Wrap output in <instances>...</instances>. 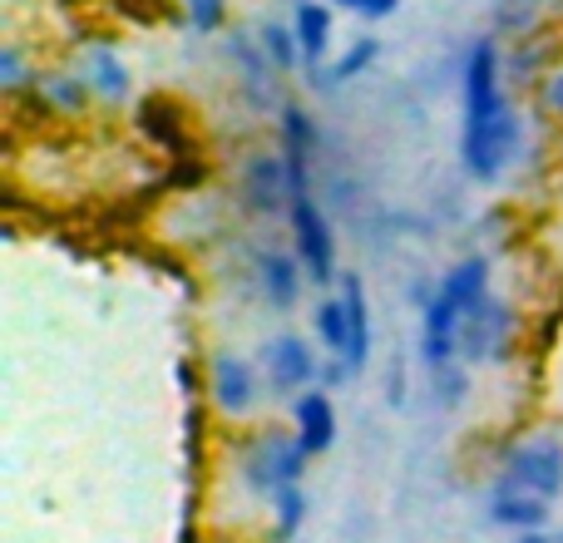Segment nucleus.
Masks as SVG:
<instances>
[{
    "instance_id": "obj_5",
    "label": "nucleus",
    "mask_w": 563,
    "mask_h": 543,
    "mask_svg": "<svg viewBox=\"0 0 563 543\" xmlns=\"http://www.w3.org/2000/svg\"><path fill=\"white\" fill-rule=\"evenodd\" d=\"M287 228H291V253L301 257L307 277L317 281V287H336V281H341L336 233H331V223H327V213H321L317 193H297V198H291Z\"/></svg>"
},
{
    "instance_id": "obj_17",
    "label": "nucleus",
    "mask_w": 563,
    "mask_h": 543,
    "mask_svg": "<svg viewBox=\"0 0 563 543\" xmlns=\"http://www.w3.org/2000/svg\"><path fill=\"white\" fill-rule=\"evenodd\" d=\"M291 30H297V45H301V65L321 69L331 65V5H321V0H307V5L291 10Z\"/></svg>"
},
{
    "instance_id": "obj_11",
    "label": "nucleus",
    "mask_w": 563,
    "mask_h": 543,
    "mask_svg": "<svg viewBox=\"0 0 563 543\" xmlns=\"http://www.w3.org/2000/svg\"><path fill=\"white\" fill-rule=\"evenodd\" d=\"M75 69H79V79L89 85L95 104L119 109V104H129V95H134L129 65H124V55H119L114 45H85L79 49V59H75Z\"/></svg>"
},
{
    "instance_id": "obj_10",
    "label": "nucleus",
    "mask_w": 563,
    "mask_h": 543,
    "mask_svg": "<svg viewBox=\"0 0 563 543\" xmlns=\"http://www.w3.org/2000/svg\"><path fill=\"white\" fill-rule=\"evenodd\" d=\"M228 59H233V69H238V95L257 109H273L282 75L273 69V59H267L257 30H233V35H228Z\"/></svg>"
},
{
    "instance_id": "obj_3",
    "label": "nucleus",
    "mask_w": 563,
    "mask_h": 543,
    "mask_svg": "<svg viewBox=\"0 0 563 543\" xmlns=\"http://www.w3.org/2000/svg\"><path fill=\"white\" fill-rule=\"evenodd\" d=\"M321 351L311 346L307 336L297 331H277L257 346V366H263V380H267V396L277 400H297L307 396L311 386H321Z\"/></svg>"
},
{
    "instance_id": "obj_27",
    "label": "nucleus",
    "mask_w": 563,
    "mask_h": 543,
    "mask_svg": "<svg viewBox=\"0 0 563 543\" xmlns=\"http://www.w3.org/2000/svg\"><path fill=\"white\" fill-rule=\"evenodd\" d=\"M539 104H544L554 119H563V65L539 79Z\"/></svg>"
},
{
    "instance_id": "obj_1",
    "label": "nucleus",
    "mask_w": 563,
    "mask_h": 543,
    "mask_svg": "<svg viewBox=\"0 0 563 543\" xmlns=\"http://www.w3.org/2000/svg\"><path fill=\"white\" fill-rule=\"evenodd\" d=\"M460 164L475 184H499L525 144V119L505 95L495 35H475L460 65Z\"/></svg>"
},
{
    "instance_id": "obj_13",
    "label": "nucleus",
    "mask_w": 563,
    "mask_h": 543,
    "mask_svg": "<svg viewBox=\"0 0 563 543\" xmlns=\"http://www.w3.org/2000/svg\"><path fill=\"white\" fill-rule=\"evenodd\" d=\"M253 272H257V291H263V301L273 311H291L301 301V281H311L307 267H301V257L282 253V247H263Z\"/></svg>"
},
{
    "instance_id": "obj_29",
    "label": "nucleus",
    "mask_w": 563,
    "mask_h": 543,
    "mask_svg": "<svg viewBox=\"0 0 563 543\" xmlns=\"http://www.w3.org/2000/svg\"><path fill=\"white\" fill-rule=\"evenodd\" d=\"M282 5H307V0H282Z\"/></svg>"
},
{
    "instance_id": "obj_9",
    "label": "nucleus",
    "mask_w": 563,
    "mask_h": 543,
    "mask_svg": "<svg viewBox=\"0 0 563 543\" xmlns=\"http://www.w3.org/2000/svg\"><path fill=\"white\" fill-rule=\"evenodd\" d=\"M460 326H465L460 301L445 287H435V297L420 307V361L430 370H445L460 361Z\"/></svg>"
},
{
    "instance_id": "obj_16",
    "label": "nucleus",
    "mask_w": 563,
    "mask_h": 543,
    "mask_svg": "<svg viewBox=\"0 0 563 543\" xmlns=\"http://www.w3.org/2000/svg\"><path fill=\"white\" fill-rule=\"evenodd\" d=\"M30 95H35L49 114H65V119H79L95 104L89 85L79 79V69H35V89H30Z\"/></svg>"
},
{
    "instance_id": "obj_25",
    "label": "nucleus",
    "mask_w": 563,
    "mask_h": 543,
    "mask_svg": "<svg viewBox=\"0 0 563 543\" xmlns=\"http://www.w3.org/2000/svg\"><path fill=\"white\" fill-rule=\"evenodd\" d=\"M336 10H351L356 20H390L400 10V0H331Z\"/></svg>"
},
{
    "instance_id": "obj_28",
    "label": "nucleus",
    "mask_w": 563,
    "mask_h": 543,
    "mask_svg": "<svg viewBox=\"0 0 563 543\" xmlns=\"http://www.w3.org/2000/svg\"><path fill=\"white\" fill-rule=\"evenodd\" d=\"M519 5H549V0H519Z\"/></svg>"
},
{
    "instance_id": "obj_26",
    "label": "nucleus",
    "mask_w": 563,
    "mask_h": 543,
    "mask_svg": "<svg viewBox=\"0 0 563 543\" xmlns=\"http://www.w3.org/2000/svg\"><path fill=\"white\" fill-rule=\"evenodd\" d=\"M440 386V406H460L465 400V370L460 366H445V370H430Z\"/></svg>"
},
{
    "instance_id": "obj_22",
    "label": "nucleus",
    "mask_w": 563,
    "mask_h": 543,
    "mask_svg": "<svg viewBox=\"0 0 563 543\" xmlns=\"http://www.w3.org/2000/svg\"><path fill=\"white\" fill-rule=\"evenodd\" d=\"M257 40H263V49H267V59H273L277 75L307 69V65H301V45H297V30H291V20H263V25H257Z\"/></svg>"
},
{
    "instance_id": "obj_14",
    "label": "nucleus",
    "mask_w": 563,
    "mask_h": 543,
    "mask_svg": "<svg viewBox=\"0 0 563 543\" xmlns=\"http://www.w3.org/2000/svg\"><path fill=\"white\" fill-rule=\"evenodd\" d=\"M336 297L346 301V321H351V336H346V366L351 376H361L371 361V301H366V281L356 277V272H341L336 281Z\"/></svg>"
},
{
    "instance_id": "obj_12",
    "label": "nucleus",
    "mask_w": 563,
    "mask_h": 543,
    "mask_svg": "<svg viewBox=\"0 0 563 543\" xmlns=\"http://www.w3.org/2000/svg\"><path fill=\"white\" fill-rule=\"evenodd\" d=\"M291 430H297L301 450H307L311 459L327 455V450L336 445V430H341V420H336V400H331V390L311 386L307 396L291 400Z\"/></svg>"
},
{
    "instance_id": "obj_18",
    "label": "nucleus",
    "mask_w": 563,
    "mask_h": 543,
    "mask_svg": "<svg viewBox=\"0 0 563 543\" xmlns=\"http://www.w3.org/2000/svg\"><path fill=\"white\" fill-rule=\"evenodd\" d=\"M376 55H380V40H376V35H361V40H351V45L341 49V55L331 59V65L311 69L307 85H311V89H321V95H327V89H341V85H351L356 75H366L371 59H376Z\"/></svg>"
},
{
    "instance_id": "obj_19",
    "label": "nucleus",
    "mask_w": 563,
    "mask_h": 543,
    "mask_svg": "<svg viewBox=\"0 0 563 543\" xmlns=\"http://www.w3.org/2000/svg\"><path fill=\"white\" fill-rule=\"evenodd\" d=\"M440 287H445L450 297L460 301V311H465V317H470V311H475L485 297H495V291H489V257H485V253H475V257H460V263L450 267L445 277H440Z\"/></svg>"
},
{
    "instance_id": "obj_21",
    "label": "nucleus",
    "mask_w": 563,
    "mask_h": 543,
    "mask_svg": "<svg viewBox=\"0 0 563 543\" xmlns=\"http://www.w3.org/2000/svg\"><path fill=\"white\" fill-rule=\"evenodd\" d=\"M307 524V489H282L267 505V543H291Z\"/></svg>"
},
{
    "instance_id": "obj_24",
    "label": "nucleus",
    "mask_w": 563,
    "mask_h": 543,
    "mask_svg": "<svg viewBox=\"0 0 563 543\" xmlns=\"http://www.w3.org/2000/svg\"><path fill=\"white\" fill-rule=\"evenodd\" d=\"M184 20L194 35H218L228 25V0H184Z\"/></svg>"
},
{
    "instance_id": "obj_15",
    "label": "nucleus",
    "mask_w": 563,
    "mask_h": 543,
    "mask_svg": "<svg viewBox=\"0 0 563 543\" xmlns=\"http://www.w3.org/2000/svg\"><path fill=\"white\" fill-rule=\"evenodd\" d=\"M489 524L509 529V534H534V529H549V499L525 495V489H505L495 485L489 495Z\"/></svg>"
},
{
    "instance_id": "obj_2",
    "label": "nucleus",
    "mask_w": 563,
    "mask_h": 543,
    "mask_svg": "<svg viewBox=\"0 0 563 543\" xmlns=\"http://www.w3.org/2000/svg\"><path fill=\"white\" fill-rule=\"evenodd\" d=\"M307 465L311 455L301 450L297 430H282V425H257L253 435H243V445H238V479H243V489L253 499H263V505H273L282 489H297L301 479H307Z\"/></svg>"
},
{
    "instance_id": "obj_8",
    "label": "nucleus",
    "mask_w": 563,
    "mask_h": 543,
    "mask_svg": "<svg viewBox=\"0 0 563 543\" xmlns=\"http://www.w3.org/2000/svg\"><path fill=\"white\" fill-rule=\"evenodd\" d=\"M509 346H515V311L499 297H485L460 326V361L489 366V361H505Z\"/></svg>"
},
{
    "instance_id": "obj_7",
    "label": "nucleus",
    "mask_w": 563,
    "mask_h": 543,
    "mask_svg": "<svg viewBox=\"0 0 563 543\" xmlns=\"http://www.w3.org/2000/svg\"><path fill=\"white\" fill-rule=\"evenodd\" d=\"M238 193H243L247 213H257V218H287L291 213V198H297L287 158L273 154V148H257V154L243 164Z\"/></svg>"
},
{
    "instance_id": "obj_20",
    "label": "nucleus",
    "mask_w": 563,
    "mask_h": 543,
    "mask_svg": "<svg viewBox=\"0 0 563 543\" xmlns=\"http://www.w3.org/2000/svg\"><path fill=\"white\" fill-rule=\"evenodd\" d=\"M311 331H317V346L321 356H346V336H351V321H346V301L341 297H321L317 311H311Z\"/></svg>"
},
{
    "instance_id": "obj_6",
    "label": "nucleus",
    "mask_w": 563,
    "mask_h": 543,
    "mask_svg": "<svg viewBox=\"0 0 563 543\" xmlns=\"http://www.w3.org/2000/svg\"><path fill=\"white\" fill-rule=\"evenodd\" d=\"M267 396L263 366L247 356H233V351H218L213 366H208V400L223 420H253L257 406Z\"/></svg>"
},
{
    "instance_id": "obj_23",
    "label": "nucleus",
    "mask_w": 563,
    "mask_h": 543,
    "mask_svg": "<svg viewBox=\"0 0 563 543\" xmlns=\"http://www.w3.org/2000/svg\"><path fill=\"white\" fill-rule=\"evenodd\" d=\"M25 89H35V69L25 65L15 40H5V45H0V95L15 99V95H25Z\"/></svg>"
},
{
    "instance_id": "obj_4",
    "label": "nucleus",
    "mask_w": 563,
    "mask_h": 543,
    "mask_svg": "<svg viewBox=\"0 0 563 543\" xmlns=\"http://www.w3.org/2000/svg\"><path fill=\"white\" fill-rule=\"evenodd\" d=\"M495 485L505 489H525V495H539V499H554L563 495V445L554 435H529V440H515L499 459V479Z\"/></svg>"
}]
</instances>
